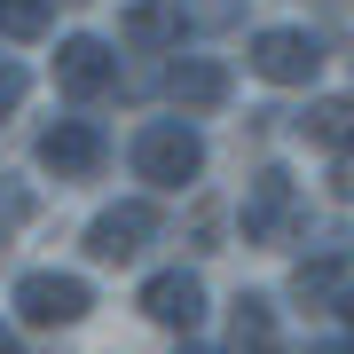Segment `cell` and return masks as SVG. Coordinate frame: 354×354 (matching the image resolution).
Listing matches in <instances>:
<instances>
[{
    "instance_id": "5bb4252c",
    "label": "cell",
    "mask_w": 354,
    "mask_h": 354,
    "mask_svg": "<svg viewBox=\"0 0 354 354\" xmlns=\"http://www.w3.org/2000/svg\"><path fill=\"white\" fill-rule=\"evenodd\" d=\"M24 87H32V71L16 64V55H0V118H8L16 102H24Z\"/></svg>"
},
{
    "instance_id": "e0dca14e",
    "label": "cell",
    "mask_w": 354,
    "mask_h": 354,
    "mask_svg": "<svg viewBox=\"0 0 354 354\" xmlns=\"http://www.w3.org/2000/svg\"><path fill=\"white\" fill-rule=\"evenodd\" d=\"M307 354H354V346H339V339H330V346H307Z\"/></svg>"
},
{
    "instance_id": "3957f363",
    "label": "cell",
    "mask_w": 354,
    "mask_h": 354,
    "mask_svg": "<svg viewBox=\"0 0 354 354\" xmlns=\"http://www.w3.org/2000/svg\"><path fill=\"white\" fill-rule=\"evenodd\" d=\"M268 87H315V71H323V39L315 32H299V24H268L252 32V55H244Z\"/></svg>"
},
{
    "instance_id": "7a4b0ae2",
    "label": "cell",
    "mask_w": 354,
    "mask_h": 354,
    "mask_svg": "<svg viewBox=\"0 0 354 354\" xmlns=\"http://www.w3.org/2000/svg\"><path fill=\"white\" fill-rule=\"evenodd\" d=\"M8 299H16V315L32 330H71V323H87L95 291H87V276H71V268H32V276H16Z\"/></svg>"
},
{
    "instance_id": "9a60e30c",
    "label": "cell",
    "mask_w": 354,
    "mask_h": 354,
    "mask_svg": "<svg viewBox=\"0 0 354 354\" xmlns=\"http://www.w3.org/2000/svg\"><path fill=\"white\" fill-rule=\"evenodd\" d=\"M339 189L354 197V142H346V150H339Z\"/></svg>"
},
{
    "instance_id": "7c38bea8",
    "label": "cell",
    "mask_w": 354,
    "mask_h": 354,
    "mask_svg": "<svg viewBox=\"0 0 354 354\" xmlns=\"http://www.w3.org/2000/svg\"><path fill=\"white\" fill-rule=\"evenodd\" d=\"M55 32V0H0V39H39Z\"/></svg>"
},
{
    "instance_id": "2e32d148",
    "label": "cell",
    "mask_w": 354,
    "mask_h": 354,
    "mask_svg": "<svg viewBox=\"0 0 354 354\" xmlns=\"http://www.w3.org/2000/svg\"><path fill=\"white\" fill-rule=\"evenodd\" d=\"M0 354H24V346H16V330H0Z\"/></svg>"
},
{
    "instance_id": "30bf717a",
    "label": "cell",
    "mask_w": 354,
    "mask_h": 354,
    "mask_svg": "<svg viewBox=\"0 0 354 354\" xmlns=\"http://www.w3.org/2000/svg\"><path fill=\"white\" fill-rule=\"evenodd\" d=\"M228 339H236V354H276V299L244 291V299H236V323H228Z\"/></svg>"
},
{
    "instance_id": "d6986e66",
    "label": "cell",
    "mask_w": 354,
    "mask_h": 354,
    "mask_svg": "<svg viewBox=\"0 0 354 354\" xmlns=\"http://www.w3.org/2000/svg\"><path fill=\"white\" fill-rule=\"evenodd\" d=\"M339 307H346V323H354V299H339Z\"/></svg>"
},
{
    "instance_id": "277c9868",
    "label": "cell",
    "mask_w": 354,
    "mask_h": 354,
    "mask_svg": "<svg viewBox=\"0 0 354 354\" xmlns=\"http://www.w3.org/2000/svg\"><path fill=\"white\" fill-rule=\"evenodd\" d=\"M158 244V205L150 197H127V205H102V213L87 221V260H111V268H127L142 260Z\"/></svg>"
},
{
    "instance_id": "9c48e42d",
    "label": "cell",
    "mask_w": 354,
    "mask_h": 354,
    "mask_svg": "<svg viewBox=\"0 0 354 354\" xmlns=\"http://www.w3.org/2000/svg\"><path fill=\"white\" fill-rule=\"evenodd\" d=\"M165 95H174L181 118H205V111H221V102H228V71L213 64V55H181V64L165 71Z\"/></svg>"
},
{
    "instance_id": "5b68a950",
    "label": "cell",
    "mask_w": 354,
    "mask_h": 354,
    "mask_svg": "<svg viewBox=\"0 0 354 354\" xmlns=\"http://www.w3.org/2000/svg\"><path fill=\"white\" fill-rule=\"evenodd\" d=\"M102 158H111V142H102L95 118H55V127L39 134V165H48L55 181H95Z\"/></svg>"
},
{
    "instance_id": "52a82bcc",
    "label": "cell",
    "mask_w": 354,
    "mask_h": 354,
    "mask_svg": "<svg viewBox=\"0 0 354 354\" xmlns=\"http://www.w3.org/2000/svg\"><path fill=\"white\" fill-rule=\"evenodd\" d=\"M55 87H64L71 102H95V95H111V87H118V55H111V39H95V32H71L64 48H55Z\"/></svg>"
},
{
    "instance_id": "4fadbf2b",
    "label": "cell",
    "mask_w": 354,
    "mask_h": 354,
    "mask_svg": "<svg viewBox=\"0 0 354 354\" xmlns=\"http://www.w3.org/2000/svg\"><path fill=\"white\" fill-rule=\"evenodd\" d=\"M181 32V8L174 0H142V8L127 16V39H142V48H150V39H174Z\"/></svg>"
},
{
    "instance_id": "8fae6325",
    "label": "cell",
    "mask_w": 354,
    "mask_h": 354,
    "mask_svg": "<svg viewBox=\"0 0 354 354\" xmlns=\"http://www.w3.org/2000/svg\"><path fill=\"white\" fill-rule=\"evenodd\" d=\"M299 134H307V142H323V150H346V142H354V102H346V95L307 102V111H299Z\"/></svg>"
},
{
    "instance_id": "ba28073f",
    "label": "cell",
    "mask_w": 354,
    "mask_h": 354,
    "mask_svg": "<svg viewBox=\"0 0 354 354\" xmlns=\"http://www.w3.org/2000/svg\"><path fill=\"white\" fill-rule=\"evenodd\" d=\"M142 315L150 323H165V330H197V315H205V283H197V268H158L150 283H142Z\"/></svg>"
},
{
    "instance_id": "ac0fdd59",
    "label": "cell",
    "mask_w": 354,
    "mask_h": 354,
    "mask_svg": "<svg viewBox=\"0 0 354 354\" xmlns=\"http://www.w3.org/2000/svg\"><path fill=\"white\" fill-rule=\"evenodd\" d=\"M181 354H221V346H181Z\"/></svg>"
},
{
    "instance_id": "8992f818",
    "label": "cell",
    "mask_w": 354,
    "mask_h": 354,
    "mask_svg": "<svg viewBox=\"0 0 354 354\" xmlns=\"http://www.w3.org/2000/svg\"><path fill=\"white\" fill-rule=\"evenodd\" d=\"M299 221V189H291L283 165H260L252 189H244V244H283Z\"/></svg>"
},
{
    "instance_id": "6da1fadb",
    "label": "cell",
    "mask_w": 354,
    "mask_h": 354,
    "mask_svg": "<svg viewBox=\"0 0 354 354\" xmlns=\"http://www.w3.org/2000/svg\"><path fill=\"white\" fill-rule=\"evenodd\" d=\"M127 158H134V174L150 181V189H189V181L205 174V134L189 127V118H150Z\"/></svg>"
}]
</instances>
